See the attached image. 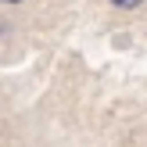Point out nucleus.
Instances as JSON below:
<instances>
[{
  "label": "nucleus",
  "instance_id": "f257e3e1",
  "mask_svg": "<svg viewBox=\"0 0 147 147\" xmlns=\"http://www.w3.org/2000/svg\"><path fill=\"white\" fill-rule=\"evenodd\" d=\"M111 4H115V7H140L144 0H111Z\"/></svg>",
  "mask_w": 147,
  "mask_h": 147
},
{
  "label": "nucleus",
  "instance_id": "f03ea898",
  "mask_svg": "<svg viewBox=\"0 0 147 147\" xmlns=\"http://www.w3.org/2000/svg\"><path fill=\"white\" fill-rule=\"evenodd\" d=\"M7 4H18V0H7Z\"/></svg>",
  "mask_w": 147,
  "mask_h": 147
}]
</instances>
